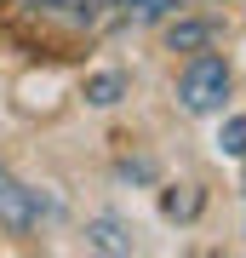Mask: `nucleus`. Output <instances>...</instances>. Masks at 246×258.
I'll use <instances>...</instances> for the list:
<instances>
[{"instance_id":"nucleus-4","label":"nucleus","mask_w":246,"mask_h":258,"mask_svg":"<svg viewBox=\"0 0 246 258\" xmlns=\"http://www.w3.org/2000/svg\"><path fill=\"white\" fill-rule=\"evenodd\" d=\"M86 247L92 252H132V235H126V224H120V218H92L86 224Z\"/></svg>"},{"instance_id":"nucleus-1","label":"nucleus","mask_w":246,"mask_h":258,"mask_svg":"<svg viewBox=\"0 0 246 258\" xmlns=\"http://www.w3.org/2000/svg\"><path fill=\"white\" fill-rule=\"evenodd\" d=\"M23 18L40 29H63L69 40L80 35H103L120 18V0H23Z\"/></svg>"},{"instance_id":"nucleus-7","label":"nucleus","mask_w":246,"mask_h":258,"mask_svg":"<svg viewBox=\"0 0 246 258\" xmlns=\"http://www.w3.org/2000/svg\"><path fill=\"white\" fill-rule=\"evenodd\" d=\"M86 98H92V103H103V109H109V103L120 98V75H92V81H86Z\"/></svg>"},{"instance_id":"nucleus-6","label":"nucleus","mask_w":246,"mask_h":258,"mask_svg":"<svg viewBox=\"0 0 246 258\" xmlns=\"http://www.w3.org/2000/svg\"><path fill=\"white\" fill-rule=\"evenodd\" d=\"M218 144H223V155H235V161H246V115H235V120H223Z\"/></svg>"},{"instance_id":"nucleus-5","label":"nucleus","mask_w":246,"mask_h":258,"mask_svg":"<svg viewBox=\"0 0 246 258\" xmlns=\"http://www.w3.org/2000/svg\"><path fill=\"white\" fill-rule=\"evenodd\" d=\"M212 35H218V23H178L172 29V46L178 52H195V46H206Z\"/></svg>"},{"instance_id":"nucleus-3","label":"nucleus","mask_w":246,"mask_h":258,"mask_svg":"<svg viewBox=\"0 0 246 258\" xmlns=\"http://www.w3.org/2000/svg\"><path fill=\"white\" fill-rule=\"evenodd\" d=\"M40 212H52V207H40V195L0 166V224H6V230H35Z\"/></svg>"},{"instance_id":"nucleus-9","label":"nucleus","mask_w":246,"mask_h":258,"mask_svg":"<svg viewBox=\"0 0 246 258\" xmlns=\"http://www.w3.org/2000/svg\"><path fill=\"white\" fill-rule=\"evenodd\" d=\"M178 0H132V6H120L132 23H149V18H160V12H172Z\"/></svg>"},{"instance_id":"nucleus-8","label":"nucleus","mask_w":246,"mask_h":258,"mask_svg":"<svg viewBox=\"0 0 246 258\" xmlns=\"http://www.w3.org/2000/svg\"><path fill=\"white\" fill-rule=\"evenodd\" d=\"M160 207H166V218H195V212H201V195H195V189H183V195H178V189H172Z\"/></svg>"},{"instance_id":"nucleus-2","label":"nucleus","mask_w":246,"mask_h":258,"mask_svg":"<svg viewBox=\"0 0 246 258\" xmlns=\"http://www.w3.org/2000/svg\"><path fill=\"white\" fill-rule=\"evenodd\" d=\"M178 98H183L189 115L223 109V98H229V69H223V57H195V63L178 75Z\"/></svg>"}]
</instances>
